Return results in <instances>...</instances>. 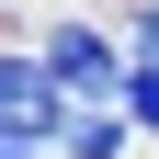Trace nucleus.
Wrapping results in <instances>:
<instances>
[{"label": "nucleus", "instance_id": "f257e3e1", "mask_svg": "<svg viewBox=\"0 0 159 159\" xmlns=\"http://www.w3.org/2000/svg\"><path fill=\"white\" fill-rule=\"evenodd\" d=\"M57 102H68V91L46 80V57H0V136H11V148H34V136L57 125Z\"/></svg>", "mask_w": 159, "mask_h": 159}, {"label": "nucleus", "instance_id": "f03ea898", "mask_svg": "<svg viewBox=\"0 0 159 159\" xmlns=\"http://www.w3.org/2000/svg\"><path fill=\"white\" fill-rule=\"evenodd\" d=\"M46 80L68 91V102H91V91H114V80H125V57H114L102 34H80V23H57V34H46Z\"/></svg>", "mask_w": 159, "mask_h": 159}, {"label": "nucleus", "instance_id": "7ed1b4c3", "mask_svg": "<svg viewBox=\"0 0 159 159\" xmlns=\"http://www.w3.org/2000/svg\"><path fill=\"white\" fill-rule=\"evenodd\" d=\"M125 114H136V125H159V57H136V68H125Z\"/></svg>", "mask_w": 159, "mask_h": 159}, {"label": "nucleus", "instance_id": "20e7f679", "mask_svg": "<svg viewBox=\"0 0 159 159\" xmlns=\"http://www.w3.org/2000/svg\"><path fill=\"white\" fill-rule=\"evenodd\" d=\"M68 148L80 159H125V125H68Z\"/></svg>", "mask_w": 159, "mask_h": 159}, {"label": "nucleus", "instance_id": "39448f33", "mask_svg": "<svg viewBox=\"0 0 159 159\" xmlns=\"http://www.w3.org/2000/svg\"><path fill=\"white\" fill-rule=\"evenodd\" d=\"M0 159H46V148H11V136H0Z\"/></svg>", "mask_w": 159, "mask_h": 159}, {"label": "nucleus", "instance_id": "423d86ee", "mask_svg": "<svg viewBox=\"0 0 159 159\" xmlns=\"http://www.w3.org/2000/svg\"><path fill=\"white\" fill-rule=\"evenodd\" d=\"M148 57H159V11H148Z\"/></svg>", "mask_w": 159, "mask_h": 159}]
</instances>
